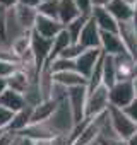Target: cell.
<instances>
[{
  "label": "cell",
  "mask_w": 137,
  "mask_h": 145,
  "mask_svg": "<svg viewBox=\"0 0 137 145\" xmlns=\"http://www.w3.org/2000/svg\"><path fill=\"white\" fill-rule=\"evenodd\" d=\"M108 120H110V125H111L115 135L122 140H128L137 130V125L118 108L108 106Z\"/></svg>",
  "instance_id": "6da1fadb"
},
{
  "label": "cell",
  "mask_w": 137,
  "mask_h": 145,
  "mask_svg": "<svg viewBox=\"0 0 137 145\" xmlns=\"http://www.w3.org/2000/svg\"><path fill=\"white\" fill-rule=\"evenodd\" d=\"M70 43H72V41H70V38H68V36H67V33L62 29V31H60L53 39H51V50H50V55H48V60H46V61L55 60V58H57V56H58V55H60V53H62L68 44H70Z\"/></svg>",
  "instance_id": "44dd1931"
},
{
  "label": "cell",
  "mask_w": 137,
  "mask_h": 145,
  "mask_svg": "<svg viewBox=\"0 0 137 145\" xmlns=\"http://www.w3.org/2000/svg\"><path fill=\"white\" fill-rule=\"evenodd\" d=\"M53 82L57 86H62L63 89H72V87H82L86 86L88 87V80L77 74L76 70H70V72H62V74H53Z\"/></svg>",
  "instance_id": "5bb4252c"
},
{
  "label": "cell",
  "mask_w": 137,
  "mask_h": 145,
  "mask_svg": "<svg viewBox=\"0 0 137 145\" xmlns=\"http://www.w3.org/2000/svg\"><path fill=\"white\" fill-rule=\"evenodd\" d=\"M50 65V70L53 74H62V72H70V70H76V61L74 60H67V58H60L57 56L55 60L48 61Z\"/></svg>",
  "instance_id": "484cf974"
},
{
  "label": "cell",
  "mask_w": 137,
  "mask_h": 145,
  "mask_svg": "<svg viewBox=\"0 0 137 145\" xmlns=\"http://www.w3.org/2000/svg\"><path fill=\"white\" fill-rule=\"evenodd\" d=\"M88 19H89V16H81V17L74 19L72 22H68L67 26H63V31L67 33V36L70 38L72 43H77V39H79V36H81V33H82V29H84V26L88 22Z\"/></svg>",
  "instance_id": "7402d4cb"
},
{
  "label": "cell",
  "mask_w": 137,
  "mask_h": 145,
  "mask_svg": "<svg viewBox=\"0 0 137 145\" xmlns=\"http://www.w3.org/2000/svg\"><path fill=\"white\" fill-rule=\"evenodd\" d=\"M40 4H41V0H19V5L29 7V9H38Z\"/></svg>",
  "instance_id": "d6a6232c"
},
{
  "label": "cell",
  "mask_w": 137,
  "mask_h": 145,
  "mask_svg": "<svg viewBox=\"0 0 137 145\" xmlns=\"http://www.w3.org/2000/svg\"><path fill=\"white\" fill-rule=\"evenodd\" d=\"M134 99H135V94H134L132 80H120V82H115V84L108 89V101H110V106H113V108L123 109V108H127Z\"/></svg>",
  "instance_id": "277c9868"
},
{
  "label": "cell",
  "mask_w": 137,
  "mask_h": 145,
  "mask_svg": "<svg viewBox=\"0 0 137 145\" xmlns=\"http://www.w3.org/2000/svg\"><path fill=\"white\" fill-rule=\"evenodd\" d=\"M41 2H46V0H41Z\"/></svg>",
  "instance_id": "60d3db41"
},
{
  "label": "cell",
  "mask_w": 137,
  "mask_h": 145,
  "mask_svg": "<svg viewBox=\"0 0 137 145\" xmlns=\"http://www.w3.org/2000/svg\"><path fill=\"white\" fill-rule=\"evenodd\" d=\"M7 91V80L5 79H0V96Z\"/></svg>",
  "instance_id": "d590c367"
},
{
  "label": "cell",
  "mask_w": 137,
  "mask_h": 145,
  "mask_svg": "<svg viewBox=\"0 0 137 145\" xmlns=\"http://www.w3.org/2000/svg\"><path fill=\"white\" fill-rule=\"evenodd\" d=\"M12 116H14V113H11L9 109H5V108L0 106V131H2V130H7V126H9Z\"/></svg>",
  "instance_id": "f1b7e54d"
},
{
  "label": "cell",
  "mask_w": 137,
  "mask_h": 145,
  "mask_svg": "<svg viewBox=\"0 0 137 145\" xmlns=\"http://www.w3.org/2000/svg\"><path fill=\"white\" fill-rule=\"evenodd\" d=\"M82 14L79 12L74 0H58V22L62 26H67L74 19L81 17Z\"/></svg>",
  "instance_id": "9a60e30c"
},
{
  "label": "cell",
  "mask_w": 137,
  "mask_h": 145,
  "mask_svg": "<svg viewBox=\"0 0 137 145\" xmlns=\"http://www.w3.org/2000/svg\"><path fill=\"white\" fill-rule=\"evenodd\" d=\"M113 63H115V72H117V82L132 80V77L135 75V60L128 53L113 56Z\"/></svg>",
  "instance_id": "9c48e42d"
},
{
  "label": "cell",
  "mask_w": 137,
  "mask_h": 145,
  "mask_svg": "<svg viewBox=\"0 0 137 145\" xmlns=\"http://www.w3.org/2000/svg\"><path fill=\"white\" fill-rule=\"evenodd\" d=\"M17 5H19V0H0V7H4V9H7V10L14 9V7H17Z\"/></svg>",
  "instance_id": "836d02e7"
},
{
  "label": "cell",
  "mask_w": 137,
  "mask_h": 145,
  "mask_svg": "<svg viewBox=\"0 0 137 145\" xmlns=\"http://www.w3.org/2000/svg\"><path fill=\"white\" fill-rule=\"evenodd\" d=\"M135 75H137V60H135Z\"/></svg>",
  "instance_id": "ab89813d"
},
{
  "label": "cell",
  "mask_w": 137,
  "mask_h": 145,
  "mask_svg": "<svg viewBox=\"0 0 137 145\" xmlns=\"http://www.w3.org/2000/svg\"><path fill=\"white\" fill-rule=\"evenodd\" d=\"M98 145H127V140H122V138H98Z\"/></svg>",
  "instance_id": "1f68e13d"
},
{
  "label": "cell",
  "mask_w": 137,
  "mask_h": 145,
  "mask_svg": "<svg viewBox=\"0 0 137 145\" xmlns=\"http://www.w3.org/2000/svg\"><path fill=\"white\" fill-rule=\"evenodd\" d=\"M17 68H19V63H16V61H4V60H0V79L11 77Z\"/></svg>",
  "instance_id": "83f0119b"
},
{
  "label": "cell",
  "mask_w": 137,
  "mask_h": 145,
  "mask_svg": "<svg viewBox=\"0 0 137 145\" xmlns=\"http://www.w3.org/2000/svg\"><path fill=\"white\" fill-rule=\"evenodd\" d=\"M9 44H11V48H12L14 55L17 56V60H19L26 51H29V50H31V33H26V34L19 36V38H16V39H14V41H11Z\"/></svg>",
  "instance_id": "cb8c5ba5"
},
{
  "label": "cell",
  "mask_w": 137,
  "mask_h": 145,
  "mask_svg": "<svg viewBox=\"0 0 137 145\" xmlns=\"http://www.w3.org/2000/svg\"><path fill=\"white\" fill-rule=\"evenodd\" d=\"M122 111H123V113H125V114H127V116L135 123V125H137V97H135V99L127 106V108H123Z\"/></svg>",
  "instance_id": "f546056e"
},
{
  "label": "cell",
  "mask_w": 137,
  "mask_h": 145,
  "mask_svg": "<svg viewBox=\"0 0 137 145\" xmlns=\"http://www.w3.org/2000/svg\"><path fill=\"white\" fill-rule=\"evenodd\" d=\"M58 104H60V103L55 101V99L41 101L38 106H34V108L31 109V121H29V125H38V123L48 121V120L53 116L55 109L58 108Z\"/></svg>",
  "instance_id": "4fadbf2b"
},
{
  "label": "cell",
  "mask_w": 137,
  "mask_h": 145,
  "mask_svg": "<svg viewBox=\"0 0 137 145\" xmlns=\"http://www.w3.org/2000/svg\"><path fill=\"white\" fill-rule=\"evenodd\" d=\"M31 109H33L31 106H26L24 109L14 113V116H12L9 126H7V131L17 135V133H21L24 128H28V126H29V121H31Z\"/></svg>",
  "instance_id": "d6986e66"
},
{
  "label": "cell",
  "mask_w": 137,
  "mask_h": 145,
  "mask_svg": "<svg viewBox=\"0 0 137 145\" xmlns=\"http://www.w3.org/2000/svg\"><path fill=\"white\" fill-rule=\"evenodd\" d=\"M5 80H7V89L16 91V92H19V94H24L26 89H28V86H29V82L34 80V79H29L22 70L17 68L14 74H12L11 77H7Z\"/></svg>",
  "instance_id": "ffe728a7"
},
{
  "label": "cell",
  "mask_w": 137,
  "mask_h": 145,
  "mask_svg": "<svg viewBox=\"0 0 137 145\" xmlns=\"http://www.w3.org/2000/svg\"><path fill=\"white\" fill-rule=\"evenodd\" d=\"M0 106L5 108V109H9L11 113H17V111H21V109H24L28 104H26L22 94L7 89L2 96H0Z\"/></svg>",
  "instance_id": "e0dca14e"
},
{
  "label": "cell",
  "mask_w": 137,
  "mask_h": 145,
  "mask_svg": "<svg viewBox=\"0 0 137 145\" xmlns=\"http://www.w3.org/2000/svg\"><path fill=\"white\" fill-rule=\"evenodd\" d=\"M62 29H63V26L58 21L48 19V17H43V16H38L36 17V22H34V27H33V33H36L41 38L53 39Z\"/></svg>",
  "instance_id": "8fae6325"
},
{
  "label": "cell",
  "mask_w": 137,
  "mask_h": 145,
  "mask_svg": "<svg viewBox=\"0 0 137 145\" xmlns=\"http://www.w3.org/2000/svg\"><path fill=\"white\" fill-rule=\"evenodd\" d=\"M36 12H38V16L58 21V0H46V2H41L38 5Z\"/></svg>",
  "instance_id": "d4e9b609"
},
{
  "label": "cell",
  "mask_w": 137,
  "mask_h": 145,
  "mask_svg": "<svg viewBox=\"0 0 137 145\" xmlns=\"http://www.w3.org/2000/svg\"><path fill=\"white\" fill-rule=\"evenodd\" d=\"M99 36H101V31L98 29L96 22H94V21L91 19V16H89V19H88V22H86V26H84V29H82V33H81V36H79V39H77V44L82 46L84 50L99 48Z\"/></svg>",
  "instance_id": "30bf717a"
},
{
  "label": "cell",
  "mask_w": 137,
  "mask_h": 145,
  "mask_svg": "<svg viewBox=\"0 0 137 145\" xmlns=\"http://www.w3.org/2000/svg\"><path fill=\"white\" fill-rule=\"evenodd\" d=\"M14 16L17 19L19 26L22 27V31H26V33H31L33 31L34 22H36V17H38L36 9H29V7L17 5V7H14Z\"/></svg>",
  "instance_id": "2e32d148"
},
{
  "label": "cell",
  "mask_w": 137,
  "mask_h": 145,
  "mask_svg": "<svg viewBox=\"0 0 137 145\" xmlns=\"http://www.w3.org/2000/svg\"><path fill=\"white\" fill-rule=\"evenodd\" d=\"M111 0H91V5L93 9H99V7H106Z\"/></svg>",
  "instance_id": "e575fe53"
},
{
  "label": "cell",
  "mask_w": 137,
  "mask_h": 145,
  "mask_svg": "<svg viewBox=\"0 0 137 145\" xmlns=\"http://www.w3.org/2000/svg\"><path fill=\"white\" fill-rule=\"evenodd\" d=\"M99 50L103 51V55H108V56H118L122 53H127L118 33H101Z\"/></svg>",
  "instance_id": "ba28073f"
},
{
  "label": "cell",
  "mask_w": 137,
  "mask_h": 145,
  "mask_svg": "<svg viewBox=\"0 0 137 145\" xmlns=\"http://www.w3.org/2000/svg\"><path fill=\"white\" fill-rule=\"evenodd\" d=\"M105 9L115 17L117 22H128V21H132L134 9L128 7L125 2H122V0H111V2H110Z\"/></svg>",
  "instance_id": "ac0fdd59"
},
{
  "label": "cell",
  "mask_w": 137,
  "mask_h": 145,
  "mask_svg": "<svg viewBox=\"0 0 137 145\" xmlns=\"http://www.w3.org/2000/svg\"><path fill=\"white\" fill-rule=\"evenodd\" d=\"M103 51L99 48H93V50H84L77 58H76V72L81 74L86 80L89 79L91 72L94 68V65L98 63V60L101 58Z\"/></svg>",
  "instance_id": "5b68a950"
},
{
  "label": "cell",
  "mask_w": 137,
  "mask_h": 145,
  "mask_svg": "<svg viewBox=\"0 0 137 145\" xmlns=\"http://www.w3.org/2000/svg\"><path fill=\"white\" fill-rule=\"evenodd\" d=\"M79 12L82 16H91V10H93V5H91V0H74Z\"/></svg>",
  "instance_id": "4dcf8cb0"
},
{
  "label": "cell",
  "mask_w": 137,
  "mask_h": 145,
  "mask_svg": "<svg viewBox=\"0 0 137 145\" xmlns=\"http://www.w3.org/2000/svg\"><path fill=\"white\" fill-rule=\"evenodd\" d=\"M132 87H134V94H135V97H137V75L132 77Z\"/></svg>",
  "instance_id": "74e56055"
},
{
  "label": "cell",
  "mask_w": 137,
  "mask_h": 145,
  "mask_svg": "<svg viewBox=\"0 0 137 145\" xmlns=\"http://www.w3.org/2000/svg\"><path fill=\"white\" fill-rule=\"evenodd\" d=\"M110 101H108V87L103 84L98 86L93 91H88V99H86V118H96L103 113L108 111Z\"/></svg>",
  "instance_id": "7a4b0ae2"
},
{
  "label": "cell",
  "mask_w": 137,
  "mask_h": 145,
  "mask_svg": "<svg viewBox=\"0 0 137 145\" xmlns=\"http://www.w3.org/2000/svg\"><path fill=\"white\" fill-rule=\"evenodd\" d=\"M118 36L127 50V53L137 60V31L132 24V21L128 22H118Z\"/></svg>",
  "instance_id": "52a82bcc"
},
{
  "label": "cell",
  "mask_w": 137,
  "mask_h": 145,
  "mask_svg": "<svg viewBox=\"0 0 137 145\" xmlns=\"http://www.w3.org/2000/svg\"><path fill=\"white\" fill-rule=\"evenodd\" d=\"M127 145H137V130H135V133L127 140Z\"/></svg>",
  "instance_id": "8d00e7d4"
},
{
  "label": "cell",
  "mask_w": 137,
  "mask_h": 145,
  "mask_svg": "<svg viewBox=\"0 0 137 145\" xmlns=\"http://www.w3.org/2000/svg\"><path fill=\"white\" fill-rule=\"evenodd\" d=\"M91 19L96 22V26L101 33H118V22L115 21V17L105 7L93 9L91 10Z\"/></svg>",
  "instance_id": "7c38bea8"
},
{
  "label": "cell",
  "mask_w": 137,
  "mask_h": 145,
  "mask_svg": "<svg viewBox=\"0 0 137 145\" xmlns=\"http://www.w3.org/2000/svg\"><path fill=\"white\" fill-rule=\"evenodd\" d=\"M50 50H51V39L41 38V36H38L36 33L31 31V53L34 56V61H36L38 68H41L46 63Z\"/></svg>",
  "instance_id": "8992f818"
},
{
  "label": "cell",
  "mask_w": 137,
  "mask_h": 145,
  "mask_svg": "<svg viewBox=\"0 0 137 145\" xmlns=\"http://www.w3.org/2000/svg\"><path fill=\"white\" fill-rule=\"evenodd\" d=\"M122 2H125V4H127L128 7H132V9L137 5V0H122Z\"/></svg>",
  "instance_id": "f35d334b"
},
{
  "label": "cell",
  "mask_w": 137,
  "mask_h": 145,
  "mask_svg": "<svg viewBox=\"0 0 137 145\" xmlns=\"http://www.w3.org/2000/svg\"><path fill=\"white\" fill-rule=\"evenodd\" d=\"M115 82H117V72H115L113 56L103 55V86L110 89Z\"/></svg>",
  "instance_id": "603a6c76"
},
{
  "label": "cell",
  "mask_w": 137,
  "mask_h": 145,
  "mask_svg": "<svg viewBox=\"0 0 137 145\" xmlns=\"http://www.w3.org/2000/svg\"><path fill=\"white\" fill-rule=\"evenodd\" d=\"M86 99H88V87H72L67 89V104L70 108L74 125H79L86 120Z\"/></svg>",
  "instance_id": "3957f363"
},
{
  "label": "cell",
  "mask_w": 137,
  "mask_h": 145,
  "mask_svg": "<svg viewBox=\"0 0 137 145\" xmlns=\"http://www.w3.org/2000/svg\"><path fill=\"white\" fill-rule=\"evenodd\" d=\"M82 51H84L82 46H79L77 43H70V44H68L58 56H60V58H67V60H74V61H76V58H77Z\"/></svg>",
  "instance_id": "4316f807"
}]
</instances>
